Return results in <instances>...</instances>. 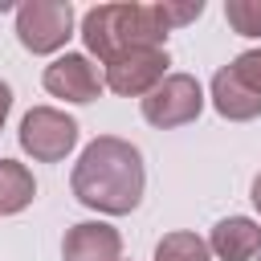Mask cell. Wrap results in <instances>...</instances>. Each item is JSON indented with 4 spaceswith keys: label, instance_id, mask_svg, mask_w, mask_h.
Masks as SVG:
<instances>
[{
    "label": "cell",
    "instance_id": "6da1fadb",
    "mask_svg": "<svg viewBox=\"0 0 261 261\" xmlns=\"http://www.w3.org/2000/svg\"><path fill=\"white\" fill-rule=\"evenodd\" d=\"M69 188H73L77 204H86L102 216L135 212L143 200V188H147V167H143L139 147L118 135L90 139L69 171Z\"/></svg>",
    "mask_w": 261,
    "mask_h": 261
},
{
    "label": "cell",
    "instance_id": "7a4b0ae2",
    "mask_svg": "<svg viewBox=\"0 0 261 261\" xmlns=\"http://www.w3.org/2000/svg\"><path fill=\"white\" fill-rule=\"evenodd\" d=\"M167 33L159 4H94L82 12L86 53L102 65L130 49H167Z\"/></svg>",
    "mask_w": 261,
    "mask_h": 261
},
{
    "label": "cell",
    "instance_id": "3957f363",
    "mask_svg": "<svg viewBox=\"0 0 261 261\" xmlns=\"http://www.w3.org/2000/svg\"><path fill=\"white\" fill-rule=\"evenodd\" d=\"M73 4L69 0H24L16 4V41L33 57H61L65 41L73 37Z\"/></svg>",
    "mask_w": 261,
    "mask_h": 261
},
{
    "label": "cell",
    "instance_id": "277c9868",
    "mask_svg": "<svg viewBox=\"0 0 261 261\" xmlns=\"http://www.w3.org/2000/svg\"><path fill=\"white\" fill-rule=\"evenodd\" d=\"M16 139H20V151L33 155L37 163H61L77 147V122L57 106H33L20 118Z\"/></svg>",
    "mask_w": 261,
    "mask_h": 261
},
{
    "label": "cell",
    "instance_id": "5b68a950",
    "mask_svg": "<svg viewBox=\"0 0 261 261\" xmlns=\"http://www.w3.org/2000/svg\"><path fill=\"white\" fill-rule=\"evenodd\" d=\"M204 110V86L192 77V73H167L147 98H143V118L159 130H171V126H188L196 122Z\"/></svg>",
    "mask_w": 261,
    "mask_h": 261
},
{
    "label": "cell",
    "instance_id": "8992f818",
    "mask_svg": "<svg viewBox=\"0 0 261 261\" xmlns=\"http://www.w3.org/2000/svg\"><path fill=\"white\" fill-rule=\"evenodd\" d=\"M167 49H130V53H118L114 61L102 65V77H106V90H114L118 98H147L163 77H167Z\"/></svg>",
    "mask_w": 261,
    "mask_h": 261
},
{
    "label": "cell",
    "instance_id": "52a82bcc",
    "mask_svg": "<svg viewBox=\"0 0 261 261\" xmlns=\"http://www.w3.org/2000/svg\"><path fill=\"white\" fill-rule=\"evenodd\" d=\"M41 86L53 94V98H61V102H94L102 90H106V77H102V69L90 61V53H61V57H53L49 65H45V73H41Z\"/></svg>",
    "mask_w": 261,
    "mask_h": 261
},
{
    "label": "cell",
    "instance_id": "ba28073f",
    "mask_svg": "<svg viewBox=\"0 0 261 261\" xmlns=\"http://www.w3.org/2000/svg\"><path fill=\"white\" fill-rule=\"evenodd\" d=\"M61 261H122V232L106 220H82L65 232Z\"/></svg>",
    "mask_w": 261,
    "mask_h": 261
},
{
    "label": "cell",
    "instance_id": "9c48e42d",
    "mask_svg": "<svg viewBox=\"0 0 261 261\" xmlns=\"http://www.w3.org/2000/svg\"><path fill=\"white\" fill-rule=\"evenodd\" d=\"M208 249L220 261H253L261 253V224L253 216H224L208 232Z\"/></svg>",
    "mask_w": 261,
    "mask_h": 261
},
{
    "label": "cell",
    "instance_id": "30bf717a",
    "mask_svg": "<svg viewBox=\"0 0 261 261\" xmlns=\"http://www.w3.org/2000/svg\"><path fill=\"white\" fill-rule=\"evenodd\" d=\"M208 98H212L216 114L228 118V122H253V118H261V94H253V90L232 73V65H224V69L212 73Z\"/></svg>",
    "mask_w": 261,
    "mask_h": 261
},
{
    "label": "cell",
    "instance_id": "8fae6325",
    "mask_svg": "<svg viewBox=\"0 0 261 261\" xmlns=\"http://www.w3.org/2000/svg\"><path fill=\"white\" fill-rule=\"evenodd\" d=\"M37 200V179L24 163L0 159V216H16Z\"/></svg>",
    "mask_w": 261,
    "mask_h": 261
},
{
    "label": "cell",
    "instance_id": "7c38bea8",
    "mask_svg": "<svg viewBox=\"0 0 261 261\" xmlns=\"http://www.w3.org/2000/svg\"><path fill=\"white\" fill-rule=\"evenodd\" d=\"M155 261H212V249H208V237H196V232L179 228V232L159 237Z\"/></svg>",
    "mask_w": 261,
    "mask_h": 261
},
{
    "label": "cell",
    "instance_id": "4fadbf2b",
    "mask_svg": "<svg viewBox=\"0 0 261 261\" xmlns=\"http://www.w3.org/2000/svg\"><path fill=\"white\" fill-rule=\"evenodd\" d=\"M224 20L237 37H261V0H224Z\"/></svg>",
    "mask_w": 261,
    "mask_h": 261
},
{
    "label": "cell",
    "instance_id": "5bb4252c",
    "mask_svg": "<svg viewBox=\"0 0 261 261\" xmlns=\"http://www.w3.org/2000/svg\"><path fill=\"white\" fill-rule=\"evenodd\" d=\"M159 12H163V24H167V29H184V24H192V20L204 12V0H188V4L159 0Z\"/></svg>",
    "mask_w": 261,
    "mask_h": 261
},
{
    "label": "cell",
    "instance_id": "9a60e30c",
    "mask_svg": "<svg viewBox=\"0 0 261 261\" xmlns=\"http://www.w3.org/2000/svg\"><path fill=\"white\" fill-rule=\"evenodd\" d=\"M232 73H237L253 94H261V49H245V53H237V57H232Z\"/></svg>",
    "mask_w": 261,
    "mask_h": 261
},
{
    "label": "cell",
    "instance_id": "2e32d148",
    "mask_svg": "<svg viewBox=\"0 0 261 261\" xmlns=\"http://www.w3.org/2000/svg\"><path fill=\"white\" fill-rule=\"evenodd\" d=\"M8 110H12V86L0 82V130H4V122H8Z\"/></svg>",
    "mask_w": 261,
    "mask_h": 261
},
{
    "label": "cell",
    "instance_id": "e0dca14e",
    "mask_svg": "<svg viewBox=\"0 0 261 261\" xmlns=\"http://www.w3.org/2000/svg\"><path fill=\"white\" fill-rule=\"evenodd\" d=\"M249 200H253V208L261 212V171L253 175V188H249Z\"/></svg>",
    "mask_w": 261,
    "mask_h": 261
}]
</instances>
